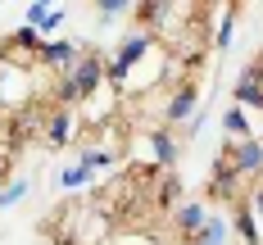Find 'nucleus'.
Returning <instances> with one entry per match:
<instances>
[{
    "instance_id": "obj_3",
    "label": "nucleus",
    "mask_w": 263,
    "mask_h": 245,
    "mask_svg": "<svg viewBox=\"0 0 263 245\" xmlns=\"http://www.w3.org/2000/svg\"><path fill=\"white\" fill-rule=\"evenodd\" d=\"M41 36L32 32V27H18L9 41H0V68H14V73H27V68H36V54H41Z\"/></svg>"
},
{
    "instance_id": "obj_9",
    "label": "nucleus",
    "mask_w": 263,
    "mask_h": 245,
    "mask_svg": "<svg viewBox=\"0 0 263 245\" xmlns=\"http://www.w3.org/2000/svg\"><path fill=\"white\" fill-rule=\"evenodd\" d=\"M209 214H213L209 204H200V200H182V204L173 209V227H177V236H182V241H195L200 227L209 222Z\"/></svg>"
},
{
    "instance_id": "obj_14",
    "label": "nucleus",
    "mask_w": 263,
    "mask_h": 245,
    "mask_svg": "<svg viewBox=\"0 0 263 245\" xmlns=\"http://www.w3.org/2000/svg\"><path fill=\"white\" fill-rule=\"evenodd\" d=\"M236 14H240L236 5H227V9H222V23L209 32V41H213V50H218V54H227V50H232V41H236Z\"/></svg>"
},
{
    "instance_id": "obj_8",
    "label": "nucleus",
    "mask_w": 263,
    "mask_h": 245,
    "mask_svg": "<svg viewBox=\"0 0 263 245\" xmlns=\"http://www.w3.org/2000/svg\"><path fill=\"white\" fill-rule=\"evenodd\" d=\"M236 105L250 114V109H263V68H259V59H250L245 68L236 73Z\"/></svg>"
},
{
    "instance_id": "obj_2",
    "label": "nucleus",
    "mask_w": 263,
    "mask_h": 245,
    "mask_svg": "<svg viewBox=\"0 0 263 245\" xmlns=\"http://www.w3.org/2000/svg\"><path fill=\"white\" fill-rule=\"evenodd\" d=\"M155 46H159L155 32H145V27H132V32H123V36H118V46H114V54L105 59V82L118 91V86L132 78V68H136L145 54H155Z\"/></svg>"
},
{
    "instance_id": "obj_10",
    "label": "nucleus",
    "mask_w": 263,
    "mask_h": 245,
    "mask_svg": "<svg viewBox=\"0 0 263 245\" xmlns=\"http://www.w3.org/2000/svg\"><path fill=\"white\" fill-rule=\"evenodd\" d=\"M145 141H150V155H155V163L163 168V173H173V163L182 159V136L168 132V127H155Z\"/></svg>"
},
{
    "instance_id": "obj_4",
    "label": "nucleus",
    "mask_w": 263,
    "mask_h": 245,
    "mask_svg": "<svg viewBox=\"0 0 263 245\" xmlns=\"http://www.w3.org/2000/svg\"><path fill=\"white\" fill-rule=\"evenodd\" d=\"M195 109H200V86H195V82H177L173 96H168V105H163V127H168V132L186 127V123L195 118Z\"/></svg>"
},
{
    "instance_id": "obj_17",
    "label": "nucleus",
    "mask_w": 263,
    "mask_h": 245,
    "mask_svg": "<svg viewBox=\"0 0 263 245\" xmlns=\"http://www.w3.org/2000/svg\"><path fill=\"white\" fill-rule=\"evenodd\" d=\"M222 132L232 136V141H245V136H254V127H250V114L240 105H232L227 114H222Z\"/></svg>"
},
{
    "instance_id": "obj_20",
    "label": "nucleus",
    "mask_w": 263,
    "mask_h": 245,
    "mask_svg": "<svg viewBox=\"0 0 263 245\" xmlns=\"http://www.w3.org/2000/svg\"><path fill=\"white\" fill-rule=\"evenodd\" d=\"M96 14L100 18H123V14H132L127 0H96Z\"/></svg>"
},
{
    "instance_id": "obj_21",
    "label": "nucleus",
    "mask_w": 263,
    "mask_h": 245,
    "mask_svg": "<svg viewBox=\"0 0 263 245\" xmlns=\"http://www.w3.org/2000/svg\"><path fill=\"white\" fill-rule=\"evenodd\" d=\"M204 123H209V114H204V109H195V118L182 127V141H195V136L204 132Z\"/></svg>"
},
{
    "instance_id": "obj_11",
    "label": "nucleus",
    "mask_w": 263,
    "mask_h": 245,
    "mask_svg": "<svg viewBox=\"0 0 263 245\" xmlns=\"http://www.w3.org/2000/svg\"><path fill=\"white\" fill-rule=\"evenodd\" d=\"M209 195H218V200H236V204H240V173L232 168V159H227V155H218V163H213Z\"/></svg>"
},
{
    "instance_id": "obj_13",
    "label": "nucleus",
    "mask_w": 263,
    "mask_h": 245,
    "mask_svg": "<svg viewBox=\"0 0 263 245\" xmlns=\"http://www.w3.org/2000/svg\"><path fill=\"white\" fill-rule=\"evenodd\" d=\"M232 227H236L240 245H263V227L254 222V214H250V204H245V200H240L236 214H232Z\"/></svg>"
},
{
    "instance_id": "obj_6",
    "label": "nucleus",
    "mask_w": 263,
    "mask_h": 245,
    "mask_svg": "<svg viewBox=\"0 0 263 245\" xmlns=\"http://www.w3.org/2000/svg\"><path fill=\"white\" fill-rule=\"evenodd\" d=\"M222 155L232 159L240 177H259L263 173V136H245V141H227L222 145Z\"/></svg>"
},
{
    "instance_id": "obj_1",
    "label": "nucleus",
    "mask_w": 263,
    "mask_h": 245,
    "mask_svg": "<svg viewBox=\"0 0 263 245\" xmlns=\"http://www.w3.org/2000/svg\"><path fill=\"white\" fill-rule=\"evenodd\" d=\"M105 86V54H96V50H82L78 54V64L59 78V105L64 109H82L96 91Z\"/></svg>"
},
{
    "instance_id": "obj_22",
    "label": "nucleus",
    "mask_w": 263,
    "mask_h": 245,
    "mask_svg": "<svg viewBox=\"0 0 263 245\" xmlns=\"http://www.w3.org/2000/svg\"><path fill=\"white\" fill-rule=\"evenodd\" d=\"M245 204H250V214H254V222H259V227H263V186L254 191V195H250Z\"/></svg>"
},
{
    "instance_id": "obj_19",
    "label": "nucleus",
    "mask_w": 263,
    "mask_h": 245,
    "mask_svg": "<svg viewBox=\"0 0 263 245\" xmlns=\"http://www.w3.org/2000/svg\"><path fill=\"white\" fill-rule=\"evenodd\" d=\"M27 191H32V182H27V177H9V182L0 186V209H14L18 200H27Z\"/></svg>"
},
{
    "instance_id": "obj_23",
    "label": "nucleus",
    "mask_w": 263,
    "mask_h": 245,
    "mask_svg": "<svg viewBox=\"0 0 263 245\" xmlns=\"http://www.w3.org/2000/svg\"><path fill=\"white\" fill-rule=\"evenodd\" d=\"M0 109H5V96H0Z\"/></svg>"
},
{
    "instance_id": "obj_15",
    "label": "nucleus",
    "mask_w": 263,
    "mask_h": 245,
    "mask_svg": "<svg viewBox=\"0 0 263 245\" xmlns=\"http://www.w3.org/2000/svg\"><path fill=\"white\" fill-rule=\"evenodd\" d=\"M155 204L159 209H177V204H182V177H177V173H159Z\"/></svg>"
},
{
    "instance_id": "obj_16",
    "label": "nucleus",
    "mask_w": 263,
    "mask_h": 245,
    "mask_svg": "<svg viewBox=\"0 0 263 245\" xmlns=\"http://www.w3.org/2000/svg\"><path fill=\"white\" fill-rule=\"evenodd\" d=\"M91 182H96V173L86 163H64L59 168V191H86Z\"/></svg>"
},
{
    "instance_id": "obj_24",
    "label": "nucleus",
    "mask_w": 263,
    "mask_h": 245,
    "mask_svg": "<svg viewBox=\"0 0 263 245\" xmlns=\"http://www.w3.org/2000/svg\"><path fill=\"white\" fill-rule=\"evenodd\" d=\"M259 68H263V54H259Z\"/></svg>"
},
{
    "instance_id": "obj_5",
    "label": "nucleus",
    "mask_w": 263,
    "mask_h": 245,
    "mask_svg": "<svg viewBox=\"0 0 263 245\" xmlns=\"http://www.w3.org/2000/svg\"><path fill=\"white\" fill-rule=\"evenodd\" d=\"M78 132H82V114L78 109H50L46 114V123H41V141L50 145V150H64L68 141H78Z\"/></svg>"
},
{
    "instance_id": "obj_12",
    "label": "nucleus",
    "mask_w": 263,
    "mask_h": 245,
    "mask_svg": "<svg viewBox=\"0 0 263 245\" xmlns=\"http://www.w3.org/2000/svg\"><path fill=\"white\" fill-rule=\"evenodd\" d=\"M78 163H86L91 173H109V168L118 163V150H114V145H91V141H82Z\"/></svg>"
},
{
    "instance_id": "obj_7",
    "label": "nucleus",
    "mask_w": 263,
    "mask_h": 245,
    "mask_svg": "<svg viewBox=\"0 0 263 245\" xmlns=\"http://www.w3.org/2000/svg\"><path fill=\"white\" fill-rule=\"evenodd\" d=\"M78 54H82V41H73V36H54V41H46L41 46V54H36V64L46 68V73H68L73 64H78Z\"/></svg>"
},
{
    "instance_id": "obj_18",
    "label": "nucleus",
    "mask_w": 263,
    "mask_h": 245,
    "mask_svg": "<svg viewBox=\"0 0 263 245\" xmlns=\"http://www.w3.org/2000/svg\"><path fill=\"white\" fill-rule=\"evenodd\" d=\"M186 245H227V218H222V214H209V222L200 227V236L186 241Z\"/></svg>"
}]
</instances>
